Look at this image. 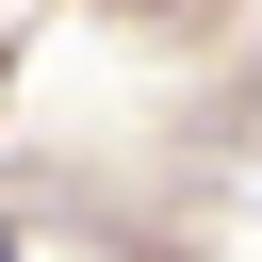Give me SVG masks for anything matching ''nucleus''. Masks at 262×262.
I'll return each instance as SVG.
<instances>
[{"mask_svg":"<svg viewBox=\"0 0 262 262\" xmlns=\"http://www.w3.org/2000/svg\"><path fill=\"white\" fill-rule=\"evenodd\" d=\"M0 262H16V246H0Z\"/></svg>","mask_w":262,"mask_h":262,"instance_id":"f257e3e1","label":"nucleus"}]
</instances>
